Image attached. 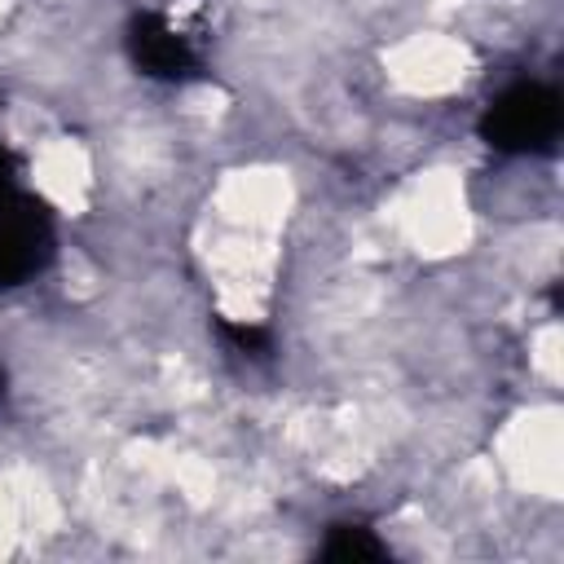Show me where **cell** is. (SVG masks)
Instances as JSON below:
<instances>
[{
  "label": "cell",
  "mask_w": 564,
  "mask_h": 564,
  "mask_svg": "<svg viewBox=\"0 0 564 564\" xmlns=\"http://www.w3.org/2000/svg\"><path fill=\"white\" fill-rule=\"evenodd\" d=\"M480 137L502 154H538L560 137V97L546 84H511L480 119Z\"/></svg>",
  "instance_id": "6da1fadb"
},
{
  "label": "cell",
  "mask_w": 564,
  "mask_h": 564,
  "mask_svg": "<svg viewBox=\"0 0 564 564\" xmlns=\"http://www.w3.org/2000/svg\"><path fill=\"white\" fill-rule=\"evenodd\" d=\"M53 256V220L48 212L18 194L9 207H0V286H18L35 278Z\"/></svg>",
  "instance_id": "7a4b0ae2"
},
{
  "label": "cell",
  "mask_w": 564,
  "mask_h": 564,
  "mask_svg": "<svg viewBox=\"0 0 564 564\" xmlns=\"http://www.w3.org/2000/svg\"><path fill=\"white\" fill-rule=\"evenodd\" d=\"M128 53L150 79H189L203 70L198 48L159 13H137L128 22Z\"/></svg>",
  "instance_id": "3957f363"
},
{
  "label": "cell",
  "mask_w": 564,
  "mask_h": 564,
  "mask_svg": "<svg viewBox=\"0 0 564 564\" xmlns=\"http://www.w3.org/2000/svg\"><path fill=\"white\" fill-rule=\"evenodd\" d=\"M322 555L326 560H379L383 542L370 529H361V524H335L326 546H322Z\"/></svg>",
  "instance_id": "277c9868"
},
{
  "label": "cell",
  "mask_w": 564,
  "mask_h": 564,
  "mask_svg": "<svg viewBox=\"0 0 564 564\" xmlns=\"http://www.w3.org/2000/svg\"><path fill=\"white\" fill-rule=\"evenodd\" d=\"M220 335L225 339H234V348L242 352V357H269L273 352V339H269V330L264 326H256V322H220Z\"/></svg>",
  "instance_id": "5b68a950"
},
{
  "label": "cell",
  "mask_w": 564,
  "mask_h": 564,
  "mask_svg": "<svg viewBox=\"0 0 564 564\" xmlns=\"http://www.w3.org/2000/svg\"><path fill=\"white\" fill-rule=\"evenodd\" d=\"M18 198V167H13V159L0 150V207H9Z\"/></svg>",
  "instance_id": "8992f818"
}]
</instances>
